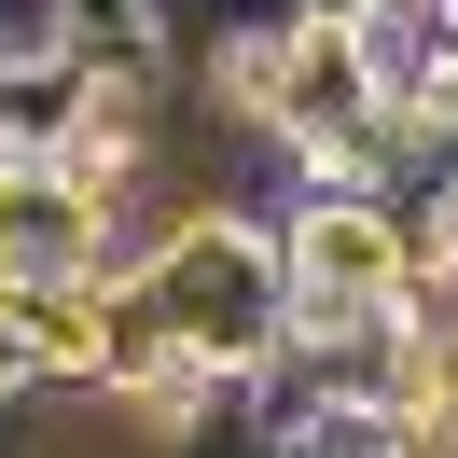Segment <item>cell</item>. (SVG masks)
I'll list each match as a JSON object with an SVG mask.
<instances>
[{"instance_id":"cell-1","label":"cell","mask_w":458,"mask_h":458,"mask_svg":"<svg viewBox=\"0 0 458 458\" xmlns=\"http://www.w3.org/2000/svg\"><path fill=\"white\" fill-rule=\"evenodd\" d=\"M153 306H167L181 361L208 375H264L292 347V278H278V208H195L167 250L140 264Z\"/></svg>"},{"instance_id":"cell-2","label":"cell","mask_w":458,"mask_h":458,"mask_svg":"<svg viewBox=\"0 0 458 458\" xmlns=\"http://www.w3.org/2000/svg\"><path fill=\"white\" fill-rule=\"evenodd\" d=\"M278 278H292V334L403 306V208L389 195H292L278 208Z\"/></svg>"},{"instance_id":"cell-3","label":"cell","mask_w":458,"mask_h":458,"mask_svg":"<svg viewBox=\"0 0 458 458\" xmlns=\"http://www.w3.org/2000/svg\"><path fill=\"white\" fill-rule=\"evenodd\" d=\"M98 236H112V208H98L70 167H0V292L98 278Z\"/></svg>"},{"instance_id":"cell-4","label":"cell","mask_w":458,"mask_h":458,"mask_svg":"<svg viewBox=\"0 0 458 458\" xmlns=\"http://www.w3.org/2000/svg\"><path fill=\"white\" fill-rule=\"evenodd\" d=\"M84 98H98L84 56H0V167H56L84 140Z\"/></svg>"},{"instance_id":"cell-5","label":"cell","mask_w":458,"mask_h":458,"mask_svg":"<svg viewBox=\"0 0 458 458\" xmlns=\"http://www.w3.org/2000/svg\"><path fill=\"white\" fill-rule=\"evenodd\" d=\"M0 306H14V347H29L42 389H98V278H29Z\"/></svg>"},{"instance_id":"cell-6","label":"cell","mask_w":458,"mask_h":458,"mask_svg":"<svg viewBox=\"0 0 458 458\" xmlns=\"http://www.w3.org/2000/svg\"><path fill=\"white\" fill-rule=\"evenodd\" d=\"M430 195H445V208H458V140H445V167H430Z\"/></svg>"},{"instance_id":"cell-7","label":"cell","mask_w":458,"mask_h":458,"mask_svg":"<svg viewBox=\"0 0 458 458\" xmlns=\"http://www.w3.org/2000/svg\"><path fill=\"white\" fill-rule=\"evenodd\" d=\"M361 14H375V0H361Z\"/></svg>"}]
</instances>
